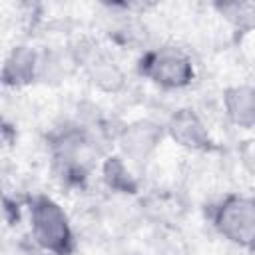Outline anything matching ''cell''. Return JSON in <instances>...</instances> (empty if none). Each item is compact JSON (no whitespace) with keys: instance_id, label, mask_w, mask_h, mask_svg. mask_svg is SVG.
Segmentation results:
<instances>
[{"instance_id":"obj_1","label":"cell","mask_w":255,"mask_h":255,"mask_svg":"<svg viewBox=\"0 0 255 255\" xmlns=\"http://www.w3.org/2000/svg\"><path fill=\"white\" fill-rule=\"evenodd\" d=\"M32 221L36 239L50 251L60 255L68 253L70 249V227L62 209L52 203L50 199H40L32 207Z\"/></svg>"},{"instance_id":"obj_2","label":"cell","mask_w":255,"mask_h":255,"mask_svg":"<svg viewBox=\"0 0 255 255\" xmlns=\"http://www.w3.org/2000/svg\"><path fill=\"white\" fill-rule=\"evenodd\" d=\"M219 229L233 241L255 245V203L247 199H231L219 211Z\"/></svg>"},{"instance_id":"obj_3","label":"cell","mask_w":255,"mask_h":255,"mask_svg":"<svg viewBox=\"0 0 255 255\" xmlns=\"http://www.w3.org/2000/svg\"><path fill=\"white\" fill-rule=\"evenodd\" d=\"M147 74L163 86H183L191 78V66L181 54L173 50H161L149 58Z\"/></svg>"},{"instance_id":"obj_4","label":"cell","mask_w":255,"mask_h":255,"mask_svg":"<svg viewBox=\"0 0 255 255\" xmlns=\"http://www.w3.org/2000/svg\"><path fill=\"white\" fill-rule=\"evenodd\" d=\"M171 133L183 145H191V147H199V145H203L207 141V133H205L203 126L187 110L179 112L173 118V122H171Z\"/></svg>"},{"instance_id":"obj_5","label":"cell","mask_w":255,"mask_h":255,"mask_svg":"<svg viewBox=\"0 0 255 255\" xmlns=\"http://www.w3.org/2000/svg\"><path fill=\"white\" fill-rule=\"evenodd\" d=\"M227 110L231 118L241 124L249 126L255 122V92L249 88H237L227 94Z\"/></svg>"},{"instance_id":"obj_6","label":"cell","mask_w":255,"mask_h":255,"mask_svg":"<svg viewBox=\"0 0 255 255\" xmlns=\"http://www.w3.org/2000/svg\"><path fill=\"white\" fill-rule=\"evenodd\" d=\"M34 72V54L28 50H16L6 64V78L8 82H26Z\"/></svg>"},{"instance_id":"obj_7","label":"cell","mask_w":255,"mask_h":255,"mask_svg":"<svg viewBox=\"0 0 255 255\" xmlns=\"http://www.w3.org/2000/svg\"><path fill=\"white\" fill-rule=\"evenodd\" d=\"M221 10L239 28H251V26H255V6L253 4H223Z\"/></svg>"}]
</instances>
